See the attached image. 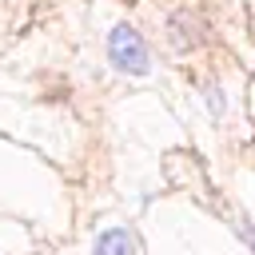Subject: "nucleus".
Returning a JSON list of instances; mask_svg holds the SVG:
<instances>
[{"label": "nucleus", "mask_w": 255, "mask_h": 255, "mask_svg": "<svg viewBox=\"0 0 255 255\" xmlns=\"http://www.w3.org/2000/svg\"><path fill=\"white\" fill-rule=\"evenodd\" d=\"M108 60L120 72H128V76H147V68H151L147 44H143V36L131 24H116L112 28V36H108Z\"/></svg>", "instance_id": "1"}, {"label": "nucleus", "mask_w": 255, "mask_h": 255, "mask_svg": "<svg viewBox=\"0 0 255 255\" xmlns=\"http://www.w3.org/2000/svg\"><path fill=\"white\" fill-rule=\"evenodd\" d=\"M135 251L139 247H135V235L128 227H108L92 243V255H135Z\"/></svg>", "instance_id": "2"}, {"label": "nucleus", "mask_w": 255, "mask_h": 255, "mask_svg": "<svg viewBox=\"0 0 255 255\" xmlns=\"http://www.w3.org/2000/svg\"><path fill=\"white\" fill-rule=\"evenodd\" d=\"M171 28H175V32H171V44H175V48H191V44H195V20H191V16H175Z\"/></svg>", "instance_id": "3"}, {"label": "nucleus", "mask_w": 255, "mask_h": 255, "mask_svg": "<svg viewBox=\"0 0 255 255\" xmlns=\"http://www.w3.org/2000/svg\"><path fill=\"white\" fill-rule=\"evenodd\" d=\"M207 108H211V116H223V112H227V96H223V88H207Z\"/></svg>", "instance_id": "4"}]
</instances>
